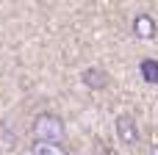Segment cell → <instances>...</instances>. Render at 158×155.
I'll return each mask as SVG.
<instances>
[{
    "label": "cell",
    "instance_id": "6da1fadb",
    "mask_svg": "<svg viewBox=\"0 0 158 155\" xmlns=\"http://www.w3.org/2000/svg\"><path fill=\"white\" fill-rule=\"evenodd\" d=\"M33 139L36 141H50L58 144L64 139V119L56 114H39L33 119Z\"/></svg>",
    "mask_w": 158,
    "mask_h": 155
},
{
    "label": "cell",
    "instance_id": "7a4b0ae2",
    "mask_svg": "<svg viewBox=\"0 0 158 155\" xmlns=\"http://www.w3.org/2000/svg\"><path fill=\"white\" fill-rule=\"evenodd\" d=\"M117 139H119L125 147H136V144H139L142 133H139V125H136L133 116H128V114L117 116Z\"/></svg>",
    "mask_w": 158,
    "mask_h": 155
},
{
    "label": "cell",
    "instance_id": "3957f363",
    "mask_svg": "<svg viewBox=\"0 0 158 155\" xmlns=\"http://www.w3.org/2000/svg\"><path fill=\"white\" fill-rule=\"evenodd\" d=\"M156 33H158V25L150 14H136L133 17V36L136 39L150 42V39H156Z\"/></svg>",
    "mask_w": 158,
    "mask_h": 155
},
{
    "label": "cell",
    "instance_id": "277c9868",
    "mask_svg": "<svg viewBox=\"0 0 158 155\" xmlns=\"http://www.w3.org/2000/svg\"><path fill=\"white\" fill-rule=\"evenodd\" d=\"M81 80H83V86H89V89H106V86H108V75H106L103 69H83Z\"/></svg>",
    "mask_w": 158,
    "mask_h": 155
},
{
    "label": "cell",
    "instance_id": "5b68a950",
    "mask_svg": "<svg viewBox=\"0 0 158 155\" xmlns=\"http://www.w3.org/2000/svg\"><path fill=\"white\" fill-rule=\"evenodd\" d=\"M31 155H67V150L61 144H50V141H36Z\"/></svg>",
    "mask_w": 158,
    "mask_h": 155
},
{
    "label": "cell",
    "instance_id": "8992f818",
    "mask_svg": "<svg viewBox=\"0 0 158 155\" xmlns=\"http://www.w3.org/2000/svg\"><path fill=\"white\" fill-rule=\"evenodd\" d=\"M142 75H144L147 83H158V64L156 61H144L142 64Z\"/></svg>",
    "mask_w": 158,
    "mask_h": 155
},
{
    "label": "cell",
    "instance_id": "52a82bcc",
    "mask_svg": "<svg viewBox=\"0 0 158 155\" xmlns=\"http://www.w3.org/2000/svg\"><path fill=\"white\" fill-rule=\"evenodd\" d=\"M150 155H158V147H153V150H150Z\"/></svg>",
    "mask_w": 158,
    "mask_h": 155
}]
</instances>
